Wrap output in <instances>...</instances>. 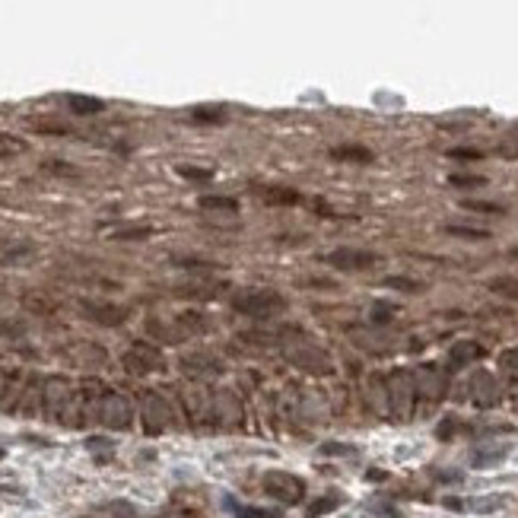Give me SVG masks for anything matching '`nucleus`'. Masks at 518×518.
<instances>
[{"instance_id":"f257e3e1","label":"nucleus","mask_w":518,"mask_h":518,"mask_svg":"<svg viewBox=\"0 0 518 518\" xmlns=\"http://www.w3.org/2000/svg\"><path fill=\"white\" fill-rule=\"evenodd\" d=\"M236 308L245 315H255V318H267L270 312H283L287 308V299L274 289H248V293H239L236 299Z\"/></svg>"},{"instance_id":"f03ea898","label":"nucleus","mask_w":518,"mask_h":518,"mask_svg":"<svg viewBox=\"0 0 518 518\" xmlns=\"http://www.w3.org/2000/svg\"><path fill=\"white\" fill-rule=\"evenodd\" d=\"M321 261L334 270H347V274H363V270H372L382 258L375 251H363V248H337V251H327Z\"/></svg>"},{"instance_id":"7ed1b4c3","label":"nucleus","mask_w":518,"mask_h":518,"mask_svg":"<svg viewBox=\"0 0 518 518\" xmlns=\"http://www.w3.org/2000/svg\"><path fill=\"white\" fill-rule=\"evenodd\" d=\"M264 490L274 499H280V502H299V499L306 496V483H302L299 477H293V474H283V471L267 474V477H264Z\"/></svg>"},{"instance_id":"20e7f679","label":"nucleus","mask_w":518,"mask_h":518,"mask_svg":"<svg viewBox=\"0 0 518 518\" xmlns=\"http://www.w3.org/2000/svg\"><path fill=\"white\" fill-rule=\"evenodd\" d=\"M83 312L90 315L92 321H99V325H124V318H128V312L118 306H96V302H83Z\"/></svg>"},{"instance_id":"39448f33","label":"nucleus","mask_w":518,"mask_h":518,"mask_svg":"<svg viewBox=\"0 0 518 518\" xmlns=\"http://www.w3.org/2000/svg\"><path fill=\"white\" fill-rule=\"evenodd\" d=\"M67 109L73 115H99L105 109L102 99H92V96H67Z\"/></svg>"},{"instance_id":"423d86ee","label":"nucleus","mask_w":518,"mask_h":518,"mask_svg":"<svg viewBox=\"0 0 518 518\" xmlns=\"http://www.w3.org/2000/svg\"><path fill=\"white\" fill-rule=\"evenodd\" d=\"M261 198L270 200V204H287V207H293V204H299V200H302V194L293 191V188H261Z\"/></svg>"},{"instance_id":"0eeeda50","label":"nucleus","mask_w":518,"mask_h":518,"mask_svg":"<svg viewBox=\"0 0 518 518\" xmlns=\"http://www.w3.org/2000/svg\"><path fill=\"white\" fill-rule=\"evenodd\" d=\"M191 121L194 124H223L226 109H219V105H200V109H191Z\"/></svg>"},{"instance_id":"6e6552de","label":"nucleus","mask_w":518,"mask_h":518,"mask_svg":"<svg viewBox=\"0 0 518 518\" xmlns=\"http://www.w3.org/2000/svg\"><path fill=\"white\" fill-rule=\"evenodd\" d=\"M198 204H200V210H226V213L239 210V200L236 198H223V194H204Z\"/></svg>"},{"instance_id":"1a4fd4ad","label":"nucleus","mask_w":518,"mask_h":518,"mask_svg":"<svg viewBox=\"0 0 518 518\" xmlns=\"http://www.w3.org/2000/svg\"><path fill=\"white\" fill-rule=\"evenodd\" d=\"M331 156L334 159H347V162H372V153L366 147H334Z\"/></svg>"},{"instance_id":"9d476101","label":"nucleus","mask_w":518,"mask_h":518,"mask_svg":"<svg viewBox=\"0 0 518 518\" xmlns=\"http://www.w3.org/2000/svg\"><path fill=\"white\" fill-rule=\"evenodd\" d=\"M337 505H340V496H337V493H331V496H325V499H315V502L306 509V515H308V518L327 515V512H334Z\"/></svg>"},{"instance_id":"9b49d317","label":"nucleus","mask_w":518,"mask_h":518,"mask_svg":"<svg viewBox=\"0 0 518 518\" xmlns=\"http://www.w3.org/2000/svg\"><path fill=\"white\" fill-rule=\"evenodd\" d=\"M236 518H283V512L258 509V505H242V509H236Z\"/></svg>"},{"instance_id":"f8f14e48","label":"nucleus","mask_w":518,"mask_h":518,"mask_svg":"<svg viewBox=\"0 0 518 518\" xmlns=\"http://www.w3.org/2000/svg\"><path fill=\"white\" fill-rule=\"evenodd\" d=\"M448 185H454V188H483L486 179L483 175H452Z\"/></svg>"},{"instance_id":"ddd939ff","label":"nucleus","mask_w":518,"mask_h":518,"mask_svg":"<svg viewBox=\"0 0 518 518\" xmlns=\"http://www.w3.org/2000/svg\"><path fill=\"white\" fill-rule=\"evenodd\" d=\"M445 232L448 236H461V239H490V232L486 229H467V226H445Z\"/></svg>"},{"instance_id":"4468645a","label":"nucleus","mask_w":518,"mask_h":518,"mask_svg":"<svg viewBox=\"0 0 518 518\" xmlns=\"http://www.w3.org/2000/svg\"><path fill=\"white\" fill-rule=\"evenodd\" d=\"M490 289H493V293L509 296V299H518V280H493Z\"/></svg>"},{"instance_id":"2eb2a0df","label":"nucleus","mask_w":518,"mask_h":518,"mask_svg":"<svg viewBox=\"0 0 518 518\" xmlns=\"http://www.w3.org/2000/svg\"><path fill=\"white\" fill-rule=\"evenodd\" d=\"M467 210H477V213H505V207L499 204H486V200H464Z\"/></svg>"},{"instance_id":"dca6fc26","label":"nucleus","mask_w":518,"mask_h":518,"mask_svg":"<svg viewBox=\"0 0 518 518\" xmlns=\"http://www.w3.org/2000/svg\"><path fill=\"white\" fill-rule=\"evenodd\" d=\"M179 175H185V179H213L210 169H198V166H179Z\"/></svg>"},{"instance_id":"f3484780","label":"nucleus","mask_w":518,"mask_h":518,"mask_svg":"<svg viewBox=\"0 0 518 518\" xmlns=\"http://www.w3.org/2000/svg\"><path fill=\"white\" fill-rule=\"evenodd\" d=\"M23 140H13V137H0V153H20Z\"/></svg>"},{"instance_id":"a211bd4d","label":"nucleus","mask_w":518,"mask_h":518,"mask_svg":"<svg viewBox=\"0 0 518 518\" xmlns=\"http://www.w3.org/2000/svg\"><path fill=\"white\" fill-rule=\"evenodd\" d=\"M388 287H394V289H410V293H414V289H420V283H410V280H397V277H388Z\"/></svg>"},{"instance_id":"6ab92c4d","label":"nucleus","mask_w":518,"mask_h":518,"mask_svg":"<svg viewBox=\"0 0 518 518\" xmlns=\"http://www.w3.org/2000/svg\"><path fill=\"white\" fill-rule=\"evenodd\" d=\"M150 229H128V232H115V239H121V242H128V239H147Z\"/></svg>"},{"instance_id":"aec40b11","label":"nucleus","mask_w":518,"mask_h":518,"mask_svg":"<svg viewBox=\"0 0 518 518\" xmlns=\"http://www.w3.org/2000/svg\"><path fill=\"white\" fill-rule=\"evenodd\" d=\"M48 172H58V175H77L73 172V166H64V162H45Z\"/></svg>"},{"instance_id":"412c9836","label":"nucleus","mask_w":518,"mask_h":518,"mask_svg":"<svg viewBox=\"0 0 518 518\" xmlns=\"http://www.w3.org/2000/svg\"><path fill=\"white\" fill-rule=\"evenodd\" d=\"M452 156H458V159H477V150H452Z\"/></svg>"},{"instance_id":"4be33fe9","label":"nucleus","mask_w":518,"mask_h":518,"mask_svg":"<svg viewBox=\"0 0 518 518\" xmlns=\"http://www.w3.org/2000/svg\"><path fill=\"white\" fill-rule=\"evenodd\" d=\"M0 458H4V448H0Z\"/></svg>"}]
</instances>
